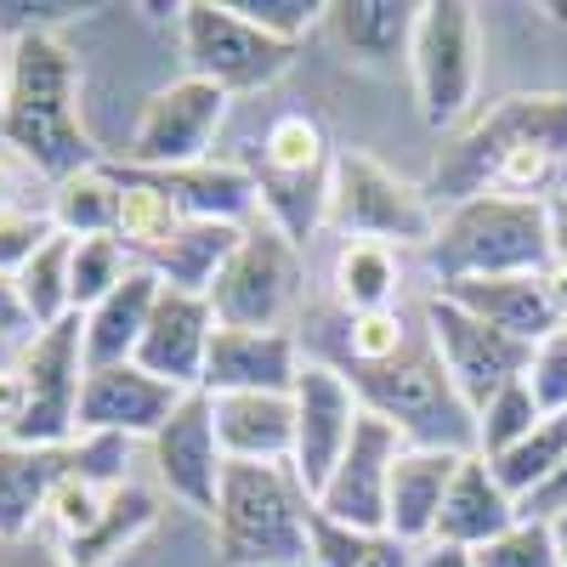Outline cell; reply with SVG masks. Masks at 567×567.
<instances>
[{
  "label": "cell",
  "instance_id": "obj_45",
  "mask_svg": "<svg viewBox=\"0 0 567 567\" xmlns=\"http://www.w3.org/2000/svg\"><path fill=\"white\" fill-rule=\"evenodd\" d=\"M0 329H7V336H23V329H29V312H23V301L12 290V278H0ZM29 336H34V329H29Z\"/></svg>",
  "mask_w": 567,
  "mask_h": 567
},
{
  "label": "cell",
  "instance_id": "obj_8",
  "mask_svg": "<svg viewBox=\"0 0 567 567\" xmlns=\"http://www.w3.org/2000/svg\"><path fill=\"white\" fill-rule=\"evenodd\" d=\"M409 74H414V103L432 131H460L477 103V74H483V29L477 7L465 0H432L420 7L414 45H409Z\"/></svg>",
  "mask_w": 567,
  "mask_h": 567
},
{
  "label": "cell",
  "instance_id": "obj_40",
  "mask_svg": "<svg viewBox=\"0 0 567 567\" xmlns=\"http://www.w3.org/2000/svg\"><path fill=\"white\" fill-rule=\"evenodd\" d=\"M409 336H414V329L403 323L398 307L347 318V352H352V363H386V358H398L409 347Z\"/></svg>",
  "mask_w": 567,
  "mask_h": 567
},
{
  "label": "cell",
  "instance_id": "obj_3",
  "mask_svg": "<svg viewBox=\"0 0 567 567\" xmlns=\"http://www.w3.org/2000/svg\"><path fill=\"white\" fill-rule=\"evenodd\" d=\"M210 534L227 567H301L312 561V494L290 465L227 460Z\"/></svg>",
  "mask_w": 567,
  "mask_h": 567
},
{
  "label": "cell",
  "instance_id": "obj_20",
  "mask_svg": "<svg viewBox=\"0 0 567 567\" xmlns=\"http://www.w3.org/2000/svg\"><path fill=\"white\" fill-rule=\"evenodd\" d=\"M210 336H216V312H210L205 296L159 290L154 318H148V329H142V347H136L131 363H142L148 374L171 381L176 392H199V386H205Z\"/></svg>",
  "mask_w": 567,
  "mask_h": 567
},
{
  "label": "cell",
  "instance_id": "obj_39",
  "mask_svg": "<svg viewBox=\"0 0 567 567\" xmlns=\"http://www.w3.org/2000/svg\"><path fill=\"white\" fill-rule=\"evenodd\" d=\"M227 7L239 12L245 23H256L261 34L284 40V45H301V34L323 23L318 0H227Z\"/></svg>",
  "mask_w": 567,
  "mask_h": 567
},
{
  "label": "cell",
  "instance_id": "obj_6",
  "mask_svg": "<svg viewBox=\"0 0 567 567\" xmlns=\"http://www.w3.org/2000/svg\"><path fill=\"white\" fill-rule=\"evenodd\" d=\"M261 221H272L290 245H307L329 221V182H336V148L312 114H278L250 159Z\"/></svg>",
  "mask_w": 567,
  "mask_h": 567
},
{
  "label": "cell",
  "instance_id": "obj_24",
  "mask_svg": "<svg viewBox=\"0 0 567 567\" xmlns=\"http://www.w3.org/2000/svg\"><path fill=\"white\" fill-rule=\"evenodd\" d=\"M216 403V437L227 460L245 465H290L296 454V403L278 392H233Z\"/></svg>",
  "mask_w": 567,
  "mask_h": 567
},
{
  "label": "cell",
  "instance_id": "obj_12",
  "mask_svg": "<svg viewBox=\"0 0 567 567\" xmlns=\"http://www.w3.org/2000/svg\"><path fill=\"white\" fill-rule=\"evenodd\" d=\"M425 336H432V347H437V358L449 369V381H454V392L465 398L471 414H483L505 386L523 381L528 358H534L528 341H516V336H505V329L471 318L449 296L425 301Z\"/></svg>",
  "mask_w": 567,
  "mask_h": 567
},
{
  "label": "cell",
  "instance_id": "obj_33",
  "mask_svg": "<svg viewBox=\"0 0 567 567\" xmlns=\"http://www.w3.org/2000/svg\"><path fill=\"white\" fill-rule=\"evenodd\" d=\"M69 267H74V239H63V233H52L29 261L23 272L12 278V290L29 312V329H52L63 318H74V284H69Z\"/></svg>",
  "mask_w": 567,
  "mask_h": 567
},
{
  "label": "cell",
  "instance_id": "obj_49",
  "mask_svg": "<svg viewBox=\"0 0 567 567\" xmlns=\"http://www.w3.org/2000/svg\"><path fill=\"white\" fill-rule=\"evenodd\" d=\"M0 120H7V45H0Z\"/></svg>",
  "mask_w": 567,
  "mask_h": 567
},
{
  "label": "cell",
  "instance_id": "obj_7",
  "mask_svg": "<svg viewBox=\"0 0 567 567\" xmlns=\"http://www.w3.org/2000/svg\"><path fill=\"white\" fill-rule=\"evenodd\" d=\"M329 221H336L347 239L403 250V245H432L443 216H437V199L425 194V182H409L381 159L341 148L336 182H329Z\"/></svg>",
  "mask_w": 567,
  "mask_h": 567
},
{
  "label": "cell",
  "instance_id": "obj_2",
  "mask_svg": "<svg viewBox=\"0 0 567 567\" xmlns=\"http://www.w3.org/2000/svg\"><path fill=\"white\" fill-rule=\"evenodd\" d=\"M74 97H80V58L69 52L58 29H29L7 40V120H0V136L52 182L97 165Z\"/></svg>",
  "mask_w": 567,
  "mask_h": 567
},
{
  "label": "cell",
  "instance_id": "obj_42",
  "mask_svg": "<svg viewBox=\"0 0 567 567\" xmlns=\"http://www.w3.org/2000/svg\"><path fill=\"white\" fill-rule=\"evenodd\" d=\"M523 381H528V392H534L539 414H567V336H561V329H556L550 341H539V347H534Z\"/></svg>",
  "mask_w": 567,
  "mask_h": 567
},
{
  "label": "cell",
  "instance_id": "obj_38",
  "mask_svg": "<svg viewBox=\"0 0 567 567\" xmlns=\"http://www.w3.org/2000/svg\"><path fill=\"white\" fill-rule=\"evenodd\" d=\"M471 567H556V539L545 516H523L516 528L488 539L483 550H471Z\"/></svg>",
  "mask_w": 567,
  "mask_h": 567
},
{
  "label": "cell",
  "instance_id": "obj_17",
  "mask_svg": "<svg viewBox=\"0 0 567 567\" xmlns=\"http://www.w3.org/2000/svg\"><path fill=\"white\" fill-rule=\"evenodd\" d=\"M187 392L148 374L142 363H114V369H85L80 386V437H154L176 414Z\"/></svg>",
  "mask_w": 567,
  "mask_h": 567
},
{
  "label": "cell",
  "instance_id": "obj_27",
  "mask_svg": "<svg viewBox=\"0 0 567 567\" xmlns=\"http://www.w3.org/2000/svg\"><path fill=\"white\" fill-rule=\"evenodd\" d=\"M148 176L176 199V210L187 221H239V227H250V216H256V176H250V165L199 159V165L148 171Z\"/></svg>",
  "mask_w": 567,
  "mask_h": 567
},
{
  "label": "cell",
  "instance_id": "obj_4",
  "mask_svg": "<svg viewBox=\"0 0 567 567\" xmlns=\"http://www.w3.org/2000/svg\"><path fill=\"white\" fill-rule=\"evenodd\" d=\"M347 381L369 414H381L386 425L414 443V449H454V454H477V414L465 409L454 392L449 369L432 347L425 329H414L409 347L386 363H352Z\"/></svg>",
  "mask_w": 567,
  "mask_h": 567
},
{
  "label": "cell",
  "instance_id": "obj_22",
  "mask_svg": "<svg viewBox=\"0 0 567 567\" xmlns=\"http://www.w3.org/2000/svg\"><path fill=\"white\" fill-rule=\"evenodd\" d=\"M516 523H523V505L499 488V477L488 471L483 454H465L460 460V477H454V488L443 499L432 545H449V550H465L471 556V550H483L488 539H499Z\"/></svg>",
  "mask_w": 567,
  "mask_h": 567
},
{
  "label": "cell",
  "instance_id": "obj_21",
  "mask_svg": "<svg viewBox=\"0 0 567 567\" xmlns=\"http://www.w3.org/2000/svg\"><path fill=\"white\" fill-rule=\"evenodd\" d=\"M460 460L454 449H403L398 465H392V494H386V534L403 539L409 550H425L437 534V516H443V499L460 477Z\"/></svg>",
  "mask_w": 567,
  "mask_h": 567
},
{
  "label": "cell",
  "instance_id": "obj_46",
  "mask_svg": "<svg viewBox=\"0 0 567 567\" xmlns=\"http://www.w3.org/2000/svg\"><path fill=\"white\" fill-rule=\"evenodd\" d=\"M414 567H471V556L465 550H449V545H425Z\"/></svg>",
  "mask_w": 567,
  "mask_h": 567
},
{
  "label": "cell",
  "instance_id": "obj_36",
  "mask_svg": "<svg viewBox=\"0 0 567 567\" xmlns=\"http://www.w3.org/2000/svg\"><path fill=\"white\" fill-rule=\"evenodd\" d=\"M136 261L114 245V239H74V267H69V284H74V318H85L97 301H109L125 272Z\"/></svg>",
  "mask_w": 567,
  "mask_h": 567
},
{
  "label": "cell",
  "instance_id": "obj_31",
  "mask_svg": "<svg viewBox=\"0 0 567 567\" xmlns=\"http://www.w3.org/2000/svg\"><path fill=\"white\" fill-rule=\"evenodd\" d=\"M154 523H159V499H154L148 488H136V483H120V488H109V499H103L97 528H91L80 545H69L63 561H69V567H109L114 556H125Z\"/></svg>",
  "mask_w": 567,
  "mask_h": 567
},
{
  "label": "cell",
  "instance_id": "obj_16",
  "mask_svg": "<svg viewBox=\"0 0 567 567\" xmlns=\"http://www.w3.org/2000/svg\"><path fill=\"white\" fill-rule=\"evenodd\" d=\"M148 449H154V471H159V483L171 488V499H182L187 511L210 516L216 494H221V471H227L210 392H187L176 403V414L148 437Z\"/></svg>",
  "mask_w": 567,
  "mask_h": 567
},
{
  "label": "cell",
  "instance_id": "obj_14",
  "mask_svg": "<svg viewBox=\"0 0 567 567\" xmlns=\"http://www.w3.org/2000/svg\"><path fill=\"white\" fill-rule=\"evenodd\" d=\"M409 449V437L398 425H386L381 414H358V432L341 454V465L329 471L323 494L312 499L318 516L341 528H363V534H386V494H392V465Z\"/></svg>",
  "mask_w": 567,
  "mask_h": 567
},
{
  "label": "cell",
  "instance_id": "obj_29",
  "mask_svg": "<svg viewBox=\"0 0 567 567\" xmlns=\"http://www.w3.org/2000/svg\"><path fill=\"white\" fill-rule=\"evenodd\" d=\"M120 171V221H114V245L125 256H136V267H148L176 233L187 227V216L176 210V199L148 176V171H131V165H114Z\"/></svg>",
  "mask_w": 567,
  "mask_h": 567
},
{
  "label": "cell",
  "instance_id": "obj_37",
  "mask_svg": "<svg viewBox=\"0 0 567 567\" xmlns=\"http://www.w3.org/2000/svg\"><path fill=\"white\" fill-rule=\"evenodd\" d=\"M545 414H539V403H534V392H528V381H516V386H505L483 414H477V454L483 460H499L505 449H516L534 425H539Z\"/></svg>",
  "mask_w": 567,
  "mask_h": 567
},
{
  "label": "cell",
  "instance_id": "obj_30",
  "mask_svg": "<svg viewBox=\"0 0 567 567\" xmlns=\"http://www.w3.org/2000/svg\"><path fill=\"white\" fill-rule=\"evenodd\" d=\"M52 227L63 239H114L120 221V171L114 165H85L63 182H52Z\"/></svg>",
  "mask_w": 567,
  "mask_h": 567
},
{
  "label": "cell",
  "instance_id": "obj_26",
  "mask_svg": "<svg viewBox=\"0 0 567 567\" xmlns=\"http://www.w3.org/2000/svg\"><path fill=\"white\" fill-rule=\"evenodd\" d=\"M159 290H165V284L148 267H131L120 290L80 318L85 323V369H114V363H131L136 358L142 329H148V318H154Z\"/></svg>",
  "mask_w": 567,
  "mask_h": 567
},
{
  "label": "cell",
  "instance_id": "obj_1",
  "mask_svg": "<svg viewBox=\"0 0 567 567\" xmlns=\"http://www.w3.org/2000/svg\"><path fill=\"white\" fill-rule=\"evenodd\" d=\"M567 159V91H511L477 109L432 159L425 194L465 205L483 194L545 199L556 165Z\"/></svg>",
  "mask_w": 567,
  "mask_h": 567
},
{
  "label": "cell",
  "instance_id": "obj_15",
  "mask_svg": "<svg viewBox=\"0 0 567 567\" xmlns=\"http://www.w3.org/2000/svg\"><path fill=\"white\" fill-rule=\"evenodd\" d=\"M290 403H296V454H290V471L301 477V488L318 499L323 483H329V471L341 465V454H347V443L358 432L363 403H358V392H352V381L341 369L312 363V358L296 374Z\"/></svg>",
  "mask_w": 567,
  "mask_h": 567
},
{
  "label": "cell",
  "instance_id": "obj_48",
  "mask_svg": "<svg viewBox=\"0 0 567 567\" xmlns=\"http://www.w3.org/2000/svg\"><path fill=\"white\" fill-rule=\"evenodd\" d=\"M12 205V165H7V154H0V210Z\"/></svg>",
  "mask_w": 567,
  "mask_h": 567
},
{
  "label": "cell",
  "instance_id": "obj_5",
  "mask_svg": "<svg viewBox=\"0 0 567 567\" xmlns=\"http://www.w3.org/2000/svg\"><path fill=\"white\" fill-rule=\"evenodd\" d=\"M425 261L437 272V290L443 284H465V278L550 272V205L505 199V194L449 205L437 221V239L425 245Z\"/></svg>",
  "mask_w": 567,
  "mask_h": 567
},
{
  "label": "cell",
  "instance_id": "obj_35",
  "mask_svg": "<svg viewBox=\"0 0 567 567\" xmlns=\"http://www.w3.org/2000/svg\"><path fill=\"white\" fill-rule=\"evenodd\" d=\"M420 550H409L392 534H363V528H341L318 516L312 505V567H414Z\"/></svg>",
  "mask_w": 567,
  "mask_h": 567
},
{
  "label": "cell",
  "instance_id": "obj_41",
  "mask_svg": "<svg viewBox=\"0 0 567 567\" xmlns=\"http://www.w3.org/2000/svg\"><path fill=\"white\" fill-rule=\"evenodd\" d=\"M52 216L45 210H23V205H7L0 210V278H18L23 272V261L52 239Z\"/></svg>",
  "mask_w": 567,
  "mask_h": 567
},
{
  "label": "cell",
  "instance_id": "obj_47",
  "mask_svg": "<svg viewBox=\"0 0 567 567\" xmlns=\"http://www.w3.org/2000/svg\"><path fill=\"white\" fill-rule=\"evenodd\" d=\"M545 523H550V539H556V567H567V511L545 516Z\"/></svg>",
  "mask_w": 567,
  "mask_h": 567
},
{
  "label": "cell",
  "instance_id": "obj_50",
  "mask_svg": "<svg viewBox=\"0 0 567 567\" xmlns=\"http://www.w3.org/2000/svg\"><path fill=\"white\" fill-rule=\"evenodd\" d=\"M561 336H567V318H561Z\"/></svg>",
  "mask_w": 567,
  "mask_h": 567
},
{
  "label": "cell",
  "instance_id": "obj_32",
  "mask_svg": "<svg viewBox=\"0 0 567 567\" xmlns=\"http://www.w3.org/2000/svg\"><path fill=\"white\" fill-rule=\"evenodd\" d=\"M561 465H567V414H545L516 449H505L499 460H488V471L499 477V488H505L516 505L539 499V494L556 483Z\"/></svg>",
  "mask_w": 567,
  "mask_h": 567
},
{
  "label": "cell",
  "instance_id": "obj_23",
  "mask_svg": "<svg viewBox=\"0 0 567 567\" xmlns=\"http://www.w3.org/2000/svg\"><path fill=\"white\" fill-rule=\"evenodd\" d=\"M414 23L420 7L414 0H336L323 7V29L341 52L363 69H398L409 63V45H414Z\"/></svg>",
  "mask_w": 567,
  "mask_h": 567
},
{
  "label": "cell",
  "instance_id": "obj_9",
  "mask_svg": "<svg viewBox=\"0 0 567 567\" xmlns=\"http://www.w3.org/2000/svg\"><path fill=\"white\" fill-rule=\"evenodd\" d=\"M182 29V52H187V74L210 80L227 97L245 91H267L296 69V45H284L272 34H261L256 23H245L227 0H187L176 12Z\"/></svg>",
  "mask_w": 567,
  "mask_h": 567
},
{
  "label": "cell",
  "instance_id": "obj_25",
  "mask_svg": "<svg viewBox=\"0 0 567 567\" xmlns=\"http://www.w3.org/2000/svg\"><path fill=\"white\" fill-rule=\"evenodd\" d=\"M74 471V443L63 449H23L0 437V539H29L45 523V499Z\"/></svg>",
  "mask_w": 567,
  "mask_h": 567
},
{
  "label": "cell",
  "instance_id": "obj_19",
  "mask_svg": "<svg viewBox=\"0 0 567 567\" xmlns=\"http://www.w3.org/2000/svg\"><path fill=\"white\" fill-rule=\"evenodd\" d=\"M301 347L284 329H221L210 336V358H205V386L210 398H233V392H296L301 374Z\"/></svg>",
  "mask_w": 567,
  "mask_h": 567
},
{
  "label": "cell",
  "instance_id": "obj_44",
  "mask_svg": "<svg viewBox=\"0 0 567 567\" xmlns=\"http://www.w3.org/2000/svg\"><path fill=\"white\" fill-rule=\"evenodd\" d=\"M550 205V267L567 272V194H545Z\"/></svg>",
  "mask_w": 567,
  "mask_h": 567
},
{
  "label": "cell",
  "instance_id": "obj_43",
  "mask_svg": "<svg viewBox=\"0 0 567 567\" xmlns=\"http://www.w3.org/2000/svg\"><path fill=\"white\" fill-rule=\"evenodd\" d=\"M0 567H69L58 545H45V539H0Z\"/></svg>",
  "mask_w": 567,
  "mask_h": 567
},
{
  "label": "cell",
  "instance_id": "obj_10",
  "mask_svg": "<svg viewBox=\"0 0 567 567\" xmlns=\"http://www.w3.org/2000/svg\"><path fill=\"white\" fill-rule=\"evenodd\" d=\"M23 374V420L12 425V443L23 449H63L80 437V386H85V323L63 318L52 329H34L18 347Z\"/></svg>",
  "mask_w": 567,
  "mask_h": 567
},
{
  "label": "cell",
  "instance_id": "obj_34",
  "mask_svg": "<svg viewBox=\"0 0 567 567\" xmlns=\"http://www.w3.org/2000/svg\"><path fill=\"white\" fill-rule=\"evenodd\" d=\"M336 296H341L347 318L386 312L392 296H398V250L392 245H369V239H347L336 250Z\"/></svg>",
  "mask_w": 567,
  "mask_h": 567
},
{
  "label": "cell",
  "instance_id": "obj_28",
  "mask_svg": "<svg viewBox=\"0 0 567 567\" xmlns=\"http://www.w3.org/2000/svg\"><path fill=\"white\" fill-rule=\"evenodd\" d=\"M245 227L239 221H187L176 239L148 261V272L165 284V290H182V296H210L221 267L233 261V250H239Z\"/></svg>",
  "mask_w": 567,
  "mask_h": 567
},
{
  "label": "cell",
  "instance_id": "obj_13",
  "mask_svg": "<svg viewBox=\"0 0 567 567\" xmlns=\"http://www.w3.org/2000/svg\"><path fill=\"white\" fill-rule=\"evenodd\" d=\"M227 103H233L227 91H216L210 80H194V74L159 85L136 114L125 165L131 171H182V165L210 159V142L227 120Z\"/></svg>",
  "mask_w": 567,
  "mask_h": 567
},
{
  "label": "cell",
  "instance_id": "obj_18",
  "mask_svg": "<svg viewBox=\"0 0 567 567\" xmlns=\"http://www.w3.org/2000/svg\"><path fill=\"white\" fill-rule=\"evenodd\" d=\"M437 296H449L471 318L505 329V336L539 347L567 318V272L550 267V272H523V278H465V284H443Z\"/></svg>",
  "mask_w": 567,
  "mask_h": 567
},
{
  "label": "cell",
  "instance_id": "obj_11",
  "mask_svg": "<svg viewBox=\"0 0 567 567\" xmlns=\"http://www.w3.org/2000/svg\"><path fill=\"white\" fill-rule=\"evenodd\" d=\"M205 301L221 329H278L301 301V245H290L272 221H250Z\"/></svg>",
  "mask_w": 567,
  "mask_h": 567
}]
</instances>
